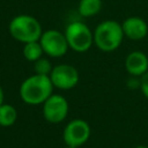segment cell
<instances>
[{
	"label": "cell",
	"instance_id": "cell-1",
	"mask_svg": "<svg viewBox=\"0 0 148 148\" xmlns=\"http://www.w3.org/2000/svg\"><path fill=\"white\" fill-rule=\"evenodd\" d=\"M53 88L50 76L34 74L23 80L18 94L25 104L40 105L53 94Z\"/></svg>",
	"mask_w": 148,
	"mask_h": 148
},
{
	"label": "cell",
	"instance_id": "cell-2",
	"mask_svg": "<svg viewBox=\"0 0 148 148\" xmlns=\"http://www.w3.org/2000/svg\"><path fill=\"white\" fill-rule=\"evenodd\" d=\"M8 30L15 40L23 44L39 40L43 34L39 21L28 14L14 16L8 24Z\"/></svg>",
	"mask_w": 148,
	"mask_h": 148
},
{
	"label": "cell",
	"instance_id": "cell-3",
	"mask_svg": "<svg viewBox=\"0 0 148 148\" xmlns=\"http://www.w3.org/2000/svg\"><path fill=\"white\" fill-rule=\"evenodd\" d=\"M125 35L121 24L114 20H106L97 24L94 30V44L104 52L117 50Z\"/></svg>",
	"mask_w": 148,
	"mask_h": 148
},
{
	"label": "cell",
	"instance_id": "cell-4",
	"mask_svg": "<svg viewBox=\"0 0 148 148\" xmlns=\"http://www.w3.org/2000/svg\"><path fill=\"white\" fill-rule=\"evenodd\" d=\"M64 34L69 49L75 52H86L94 44V31L81 21H73L67 24Z\"/></svg>",
	"mask_w": 148,
	"mask_h": 148
},
{
	"label": "cell",
	"instance_id": "cell-5",
	"mask_svg": "<svg viewBox=\"0 0 148 148\" xmlns=\"http://www.w3.org/2000/svg\"><path fill=\"white\" fill-rule=\"evenodd\" d=\"M39 43L42 45L43 52L51 58L62 57L69 49L65 34L56 29L43 31L39 38Z\"/></svg>",
	"mask_w": 148,
	"mask_h": 148
},
{
	"label": "cell",
	"instance_id": "cell-6",
	"mask_svg": "<svg viewBox=\"0 0 148 148\" xmlns=\"http://www.w3.org/2000/svg\"><path fill=\"white\" fill-rule=\"evenodd\" d=\"M43 116L46 121L51 124H59L64 121L69 111L67 99L59 94H52L43 104Z\"/></svg>",
	"mask_w": 148,
	"mask_h": 148
},
{
	"label": "cell",
	"instance_id": "cell-7",
	"mask_svg": "<svg viewBox=\"0 0 148 148\" xmlns=\"http://www.w3.org/2000/svg\"><path fill=\"white\" fill-rule=\"evenodd\" d=\"M91 134L89 124L83 119H73L64 128L62 139L66 146L81 147L84 145Z\"/></svg>",
	"mask_w": 148,
	"mask_h": 148
},
{
	"label": "cell",
	"instance_id": "cell-8",
	"mask_svg": "<svg viewBox=\"0 0 148 148\" xmlns=\"http://www.w3.org/2000/svg\"><path fill=\"white\" fill-rule=\"evenodd\" d=\"M50 79L53 87L61 90H68L79 83L80 75L74 66L69 64H60L53 67Z\"/></svg>",
	"mask_w": 148,
	"mask_h": 148
},
{
	"label": "cell",
	"instance_id": "cell-9",
	"mask_svg": "<svg viewBox=\"0 0 148 148\" xmlns=\"http://www.w3.org/2000/svg\"><path fill=\"white\" fill-rule=\"evenodd\" d=\"M121 28L125 37L132 40H141L148 34V25L146 21L139 16H130L123 23Z\"/></svg>",
	"mask_w": 148,
	"mask_h": 148
},
{
	"label": "cell",
	"instance_id": "cell-10",
	"mask_svg": "<svg viewBox=\"0 0 148 148\" xmlns=\"http://www.w3.org/2000/svg\"><path fill=\"white\" fill-rule=\"evenodd\" d=\"M125 68L131 76L140 77L148 71V57L141 51H132L125 59Z\"/></svg>",
	"mask_w": 148,
	"mask_h": 148
},
{
	"label": "cell",
	"instance_id": "cell-11",
	"mask_svg": "<svg viewBox=\"0 0 148 148\" xmlns=\"http://www.w3.org/2000/svg\"><path fill=\"white\" fill-rule=\"evenodd\" d=\"M102 0H80L77 10L83 17H91L98 14L102 9Z\"/></svg>",
	"mask_w": 148,
	"mask_h": 148
},
{
	"label": "cell",
	"instance_id": "cell-12",
	"mask_svg": "<svg viewBox=\"0 0 148 148\" xmlns=\"http://www.w3.org/2000/svg\"><path fill=\"white\" fill-rule=\"evenodd\" d=\"M16 119H17V111L12 104L3 103L0 105V126L1 127H9L14 125Z\"/></svg>",
	"mask_w": 148,
	"mask_h": 148
},
{
	"label": "cell",
	"instance_id": "cell-13",
	"mask_svg": "<svg viewBox=\"0 0 148 148\" xmlns=\"http://www.w3.org/2000/svg\"><path fill=\"white\" fill-rule=\"evenodd\" d=\"M43 53L44 52H43V49H42V45H40L39 40L27 43L23 46V57L28 61L35 62L36 60H38L39 58H42Z\"/></svg>",
	"mask_w": 148,
	"mask_h": 148
},
{
	"label": "cell",
	"instance_id": "cell-14",
	"mask_svg": "<svg viewBox=\"0 0 148 148\" xmlns=\"http://www.w3.org/2000/svg\"><path fill=\"white\" fill-rule=\"evenodd\" d=\"M53 69V66L51 64V61L47 58H39L38 60H36L34 62V71L35 74H39V75H47L50 76L51 72Z\"/></svg>",
	"mask_w": 148,
	"mask_h": 148
},
{
	"label": "cell",
	"instance_id": "cell-15",
	"mask_svg": "<svg viewBox=\"0 0 148 148\" xmlns=\"http://www.w3.org/2000/svg\"><path fill=\"white\" fill-rule=\"evenodd\" d=\"M140 90L142 95L148 99V71L140 76Z\"/></svg>",
	"mask_w": 148,
	"mask_h": 148
},
{
	"label": "cell",
	"instance_id": "cell-16",
	"mask_svg": "<svg viewBox=\"0 0 148 148\" xmlns=\"http://www.w3.org/2000/svg\"><path fill=\"white\" fill-rule=\"evenodd\" d=\"M3 99H5V94H3V90H2V87L0 86V105L5 103V102H3Z\"/></svg>",
	"mask_w": 148,
	"mask_h": 148
},
{
	"label": "cell",
	"instance_id": "cell-17",
	"mask_svg": "<svg viewBox=\"0 0 148 148\" xmlns=\"http://www.w3.org/2000/svg\"><path fill=\"white\" fill-rule=\"evenodd\" d=\"M135 148H148L147 146H142V145H140V146H136Z\"/></svg>",
	"mask_w": 148,
	"mask_h": 148
},
{
	"label": "cell",
	"instance_id": "cell-18",
	"mask_svg": "<svg viewBox=\"0 0 148 148\" xmlns=\"http://www.w3.org/2000/svg\"><path fill=\"white\" fill-rule=\"evenodd\" d=\"M65 148H80V147H74V146H66Z\"/></svg>",
	"mask_w": 148,
	"mask_h": 148
}]
</instances>
